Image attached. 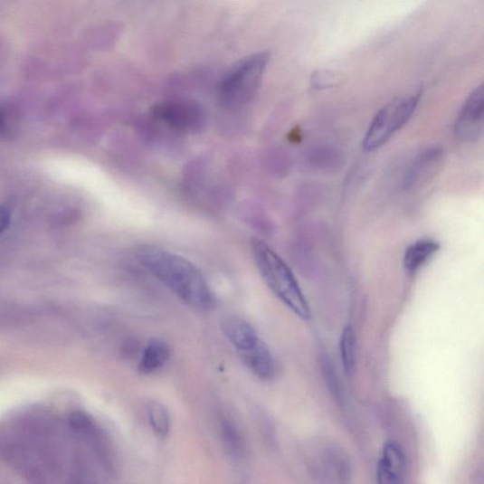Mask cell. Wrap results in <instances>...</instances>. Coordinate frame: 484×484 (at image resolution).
Wrapping results in <instances>:
<instances>
[{
    "instance_id": "1",
    "label": "cell",
    "mask_w": 484,
    "mask_h": 484,
    "mask_svg": "<svg viewBox=\"0 0 484 484\" xmlns=\"http://www.w3.org/2000/svg\"><path fill=\"white\" fill-rule=\"evenodd\" d=\"M140 264L181 301L196 309L205 310L214 304L200 269L191 261L166 249L146 245L138 251Z\"/></svg>"
},
{
    "instance_id": "2",
    "label": "cell",
    "mask_w": 484,
    "mask_h": 484,
    "mask_svg": "<svg viewBox=\"0 0 484 484\" xmlns=\"http://www.w3.org/2000/svg\"><path fill=\"white\" fill-rule=\"evenodd\" d=\"M251 248L261 275L271 292L299 318L308 320V304L289 266L275 251L258 238L251 239Z\"/></svg>"
},
{
    "instance_id": "3",
    "label": "cell",
    "mask_w": 484,
    "mask_h": 484,
    "mask_svg": "<svg viewBox=\"0 0 484 484\" xmlns=\"http://www.w3.org/2000/svg\"><path fill=\"white\" fill-rule=\"evenodd\" d=\"M268 62V52H261L246 58L231 70L220 88L223 104L229 108H238L254 99Z\"/></svg>"
},
{
    "instance_id": "4",
    "label": "cell",
    "mask_w": 484,
    "mask_h": 484,
    "mask_svg": "<svg viewBox=\"0 0 484 484\" xmlns=\"http://www.w3.org/2000/svg\"><path fill=\"white\" fill-rule=\"evenodd\" d=\"M422 93L416 92L393 100L377 112L363 141L367 152L380 149L398 131H401L415 112Z\"/></svg>"
},
{
    "instance_id": "5",
    "label": "cell",
    "mask_w": 484,
    "mask_h": 484,
    "mask_svg": "<svg viewBox=\"0 0 484 484\" xmlns=\"http://www.w3.org/2000/svg\"><path fill=\"white\" fill-rule=\"evenodd\" d=\"M155 117L168 128L195 133L204 125V114L198 104L192 100H172L161 102L154 109Z\"/></svg>"
},
{
    "instance_id": "6",
    "label": "cell",
    "mask_w": 484,
    "mask_h": 484,
    "mask_svg": "<svg viewBox=\"0 0 484 484\" xmlns=\"http://www.w3.org/2000/svg\"><path fill=\"white\" fill-rule=\"evenodd\" d=\"M484 90L480 84L466 100L454 124L455 135L464 141H476L483 132Z\"/></svg>"
},
{
    "instance_id": "7",
    "label": "cell",
    "mask_w": 484,
    "mask_h": 484,
    "mask_svg": "<svg viewBox=\"0 0 484 484\" xmlns=\"http://www.w3.org/2000/svg\"><path fill=\"white\" fill-rule=\"evenodd\" d=\"M405 474L406 458L403 450L394 443L386 444L377 466V484H403Z\"/></svg>"
},
{
    "instance_id": "8",
    "label": "cell",
    "mask_w": 484,
    "mask_h": 484,
    "mask_svg": "<svg viewBox=\"0 0 484 484\" xmlns=\"http://www.w3.org/2000/svg\"><path fill=\"white\" fill-rule=\"evenodd\" d=\"M221 328L225 338L240 353L255 347L261 341L255 327L237 315L223 318Z\"/></svg>"
},
{
    "instance_id": "9",
    "label": "cell",
    "mask_w": 484,
    "mask_h": 484,
    "mask_svg": "<svg viewBox=\"0 0 484 484\" xmlns=\"http://www.w3.org/2000/svg\"><path fill=\"white\" fill-rule=\"evenodd\" d=\"M443 150L439 147H432V148H428L416 156L404 174L403 187L411 189L422 183L426 178H430L441 158H443Z\"/></svg>"
},
{
    "instance_id": "10",
    "label": "cell",
    "mask_w": 484,
    "mask_h": 484,
    "mask_svg": "<svg viewBox=\"0 0 484 484\" xmlns=\"http://www.w3.org/2000/svg\"><path fill=\"white\" fill-rule=\"evenodd\" d=\"M245 365L261 380L271 381L279 373V366L268 346L261 341L255 347L241 353Z\"/></svg>"
},
{
    "instance_id": "11",
    "label": "cell",
    "mask_w": 484,
    "mask_h": 484,
    "mask_svg": "<svg viewBox=\"0 0 484 484\" xmlns=\"http://www.w3.org/2000/svg\"><path fill=\"white\" fill-rule=\"evenodd\" d=\"M170 359V346L162 340L154 339L144 348L138 370L146 375L154 374L162 369Z\"/></svg>"
},
{
    "instance_id": "12",
    "label": "cell",
    "mask_w": 484,
    "mask_h": 484,
    "mask_svg": "<svg viewBox=\"0 0 484 484\" xmlns=\"http://www.w3.org/2000/svg\"><path fill=\"white\" fill-rule=\"evenodd\" d=\"M439 248V244L431 240L419 241L408 247L404 255V268L409 275H413L422 268Z\"/></svg>"
},
{
    "instance_id": "13",
    "label": "cell",
    "mask_w": 484,
    "mask_h": 484,
    "mask_svg": "<svg viewBox=\"0 0 484 484\" xmlns=\"http://www.w3.org/2000/svg\"><path fill=\"white\" fill-rule=\"evenodd\" d=\"M220 432L228 453L237 459L242 458L245 454L244 438L235 421L227 415H222Z\"/></svg>"
},
{
    "instance_id": "14",
    "label": "cell",
    "mask_w": 484,
    "mask_h": 484,
    "mask_svg": "<svg viewBox=\"0 0 484 484\" xmlns=\"http://www.w3.org/2000/svg\"><path fill=\"white\" fill-rule=\"evenodd\" d=\"M309 167L323 172H334L342 166V156L331 148H317L307 158Z\"/></svg>"
},
{
    "instance_id": "15",
    "label": "cell",
    "mask_w": 484,
    "mask_h": 484,
    "mask_svg": "<svg viewBox=\"0 0 484 484\" xmlns=\"http://www.w3.org/2000/svg\"><path fill=\"white\" fill-rule=\"evenodd\" d=\"M147 413L154 432L160 437H166L171 430V417L165 405L159 402H151L147 406Z\"/></svg>"
},
{
    "instance_id": "16",
    "label": "cell",
    "mask_w": 484,
    "mask_h": 484,
    "mask_svg": "<svg viewBox=\"0 0 484 484\" xmlns=\"http://www.w3.org/2000/svg\"><path fill=\"white\" fill-rule=\"evenodd\" d=\"M340 353L344 370L350 375L355 369L356 364V336L353 328L347 326L341 336Z\"/></svg>"
},
{
    "instance_id": "17",
    "label": "cell",
    "mask_w": 484,
    "mask_h": 484,
    "mask_svg": "<svg viewBox=\"0 0 484 484\" xmlns=\"http://www.w3.org/2000/svg\"><path fill=\"white\" fill-rule=\"evenodd\" d=\"M340 81L339 76L329 71H318L311 76L310 83L314 89L326 90Z\"/></svg>"
},
{
    "instance_id": "18",
    "label": "cell",
    "mask_w": 484,
    "mask_h": 484,
    "mask_svg": "<svg viewBox=\"0 0 484 484\" xmlns=\"http://www.w3.org/2000/svg\"><path fill=\"white\" fill-rule=\"evenodd\" d=\"M71 425L78 432H87L91 429V419L81 413H74L70 417Z\"/></svg>"
},
{
    "instance_id": "19",
    "label": "cell",
    "mask_w": 484,
    "mask_h": 484,
    "mask_svg": "<svg viewBox=\"0 0 484 484\" xmlns=\"http://www.w3.org/2000/svg\"><path fill=\"white\" fill-rule=\"evenodd\" d=\"M12 122V114L7 109H0V134L7 133Z\"/></svg>"
},
{
    "instance_id": "20",
    "label": "cell",
    "mask_w": 484,
    "mask_h": 484,
    "mask_svg": "<svg viewBox=\"0 0 484 484\" xmlns=\"http://www.w3.org/2000/svg\"><path fill=\"white\" fill-rule=\"evenodd\" d=\"M10 221L11 216L8 209L4 206H0V234L5 233L10 225Z\"/></svg>"
}]
</instances>
